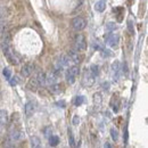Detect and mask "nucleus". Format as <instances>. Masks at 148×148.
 Masks as SVG:
<instances>
[{"label":"nucleus","mask_w":148,"mask_h":148,"mask_svg":"<svg viewBox=\"0 0 148 148\" xmlns=\"http://www.w3.org/2000/svg\"><path fill=\"white\" fill-rule=\"evenodd\" d=\"M2 50H3L5 56L7 57V59L9 60V63H12V64H14V65H17V64H18L19 58L15 55V53L10 49V47H9L8 42H5V41L2 42Z\"/></svg>","instance_id":"f257e3e1"},{"label":"nucleus","mask_w":148,"mask_h":148,"mask_svg":"<svg viewBox=\"0 0 148 148\" xmlns=\"http://www.w3.org/2000/svg\"><path fill=\"white\" fill-rule=\"evenodd\" d=\"M79 67L76 65H73V66H69L66 73H65V79H66V82L69 84H73L74 82L76 81V77L79 75Z\"/></svg>","instance_id":"f03ea898"},{"label":"nucleus","mask_w":148,"mask_h":148,"mask_svg":"<svg viewBox=\"0 0 148 148\" xmlns=\"http://www.w3.org/2000/svg\"><path fill=\"white\" fill-rule=\"evenodd\" d=\"M74 46L77 51H84L87 49V40L83 34H77L74 40Z\"/></svg>","instance_id":"7ed1b4c3"},{"label":"nucleus","mask_w":148,"mask_h":148,"mask_svg":"<svg viewBox=\"0 0 148 148\" xmlns=\"http://www.w3.org/2000/svg\"><path fill=\"white\" fill-rule=\"evenodd\" d=\"M72 26L75 31H82L87 26V21L81 16H76L72 19Z\"/></svg>","instance_id":"20e7f679"},{"label":"nucleus","mask_w":148,"mask_h":148,"mask_svg":"<svg viewBox=\"0 0 148 148\" xmlns=\"http://www.w3.org/2000/svg\"><path fill=\"white\" fill-rule=\"evenodd\" d=\"M82 83L84 87H91L93 83H95V76L90 73L89 69H86L83 71V76H82Z\"/></svg>","instance_id":"39448f33"},{"label":"nucleus","mask_w":148,"mask_h":148,"mask_svg":"<svg viewBox=\"0 0 148 148\" xmlns=\"http://www.w3.org/2000/svg\"><path fill=\"white\" fill-rule=\"evenodd\" d=\"M105 40H106V43L108 46H111V47L114 48V47H117L120 37L116 33H108L107 36H105Z\"/></svg>","instance_id":"423d86ee"},{"label":"nucleus","mask_w":148,"mask_h":148,"mask_svg":"<svg viewBox=\"0 0 148 148\" xmlns=\"http://www.w3.org/2000/svg\"><path fill=\"white\" fill-rule=\"evenodd\" d=\"M33 70H34V65L32 63H26V64L23 65V67L21 70V74H22V76L27 77V76H30L32 74Z\"/></svg>","instance_id":"0eeeda50"},{"label":"nucleus","mask_w":148,"mask_h":148,"mask_svg":"<svg viewBox=\"0 0 148 148\" xmlns=\"http://www.w3.org/2000/svg\"><path fill=\"white\" fill-rule=\"evenodd\" d=\"M103 104V97L100 92H96L93 95V107L96 111H99Z\"/></svg>","instance_id":"6e6552de"},{"label":"nucleus","mask_w":148,"mask_h":148,"mask_svg":"<svg viewBox=\"0 0 148 148\" xmlns=\"http://www.w3.org/2000/svg\"><path fill=\"white\" fill-rule=\"evenodd\" d=\"M67 55L70 57L71 62L74 63V64H79V63L81 62V59H82V57L79 55V53H77V51H74V50H70V51L67 53Z\"/></svg>","instance_id":"1a4fd4ad"},{"label":"nucleus","mask_w":148,"mask_h":148,"mask_svg":"<svg viewBox=\"0 0 148 148\" xmlns=\"http://www.w3.org/2000/svg\"><path fill=\"white\" fill-rule=\"evenodd\" d=\"M57 79H58V75L56 72H49L48 74H46V83H48L49 86L56 83Z\"/></svg>","instance_id":"9d476101"},{"label":"nucleus","mask_w":148,"mask_h":148,"mask_svg":"<svg viewBox=\"0 0 148 148\" xmlns=\"http://www.w3.org/2000/svg\"><path fill=\"white\" fill-rule=\"evenodd\" d=\"M34 111H36V107H34L33 101H27V103L25 104V114H26V116H27V117L32 116Z\"/></svg>","instance_id":"9b49d317"},{"label":"nucleus","mask_w":148,"mask_h":148,"mask_svg":"<svg viewBox=\"0 0 148 148\" xmlns=\"http://www.w3.org/2000/svg\"><path fill=\"white\" fill-rule=\"evenodd\" d=\"M39 82H38L37 77H32V79H30V81L27 82V88H29V90H31V91H37L38 88H39Z\"/></svg>","instance_id":"f8f14e48"},{"label":"nucleus","mask_w":148,"mask_h":148,"mask_svg":"<svg viewBox=\"0 0 148 148\" xmlns=\"http://www.w3.org/2000/svg\"><path fill=\"white\" fill-rule=\"evenodd\" d=\"M105 9H106V0H99L95 3V10L96 12L103 13Z\"/></svg>","instance_id":"ddd939ff"},{"label":"nucleus","mask_w":148,"mask_h":148,"mask_svg":"<svg viewBox=\"0 0 148 148\" xmlns=\"http://www.w3.org/2000/svg\"><path fill=\"white\" fill-rule=\"evenodd\" d=\"M7 122H8V114L6 111L1 110L0 111V129L2 127H5L7 124Z\"/></svg>","instance_id":"4468645a"},{"label":"nucleus","mask_w":148,"mask_h":148,"mask_svg":"<svg viewBox=\"0 0 148 148\" xmlns=\"http://www.w3.org/2000/svg\"><path fill=\"white\" fill-rule=\"evenodd\" d=\"M112 70H113L114 76H115L116 80H117V77H119V72H120V62H119V60H115V62L113 63V65H112Z\"/></svg>","instance_id":"2eb2a0df"},{"label":"nucleus","mask_w":148,"mask_h":148,"mask_svg":"<svg viewBox=\"0 0 148 148\" xmlns=\"http://www.w3.org/2000/svg\"><path fill=\"white\" fill-rule=\"evenodd\" d=\"M31 146L33 148H38L41 146V140L39 137H36V136L31 137Z\"/></svg>","instance_id":"dca6fc26"},{"label":"nucleus","mask_w":148,"mask_h":148,"mask_svg":"<svg viewBox=\"0 0 148 148\" xmlns=\"http://www.w3.org/2000/svg\"><path fill=\"white\" fill-rule=\"evenodd\" d=\"M37 80H38V82H39L40 86L46 84V74L43 73V72H39L37 75Z\"/></svg>","instance_id":"f3484780"},{"label":"nucleus","mask_w":148,"mask_h":148,"mask_svg":"<svg viewBox=\"0 0 148 148\" xmlns=\"http://www.w3.org/2000/svg\"><path fill=\"white\" fill-rule=\"evenodd\" d=\"M58 143H59V138L57 136H49V145L50 146L55 147L58 145Z\"/></svg>","instance_id":"a211bd4d"},{"label":"nucleus","mask_w":148,"mask_h":148,"mask_svg":"<svg viewBox=\"0 0 148 148\" xmlns=\"http://www.w3.org/2000/svg\"><path fill=\"white\" fill-rule=\"evenodd\" d=\"M89 71H90V73L92 74L95 77H97V76L99 75V67H98L97 65H95V64H92V65L89 67Z\"/></svg>","instance_id":"6ab92c4d"},{"label":"nucleus","mask_w":148,"mask_h":148,"mask_svg":"<svg viewBox=\"0 0 148 148\" xmlns=\"http://www.w3.org/2000/svg\"><path fill=\"white\" fill-rule=\"evenodd\" d=\"M83 103H84V97L83 96H76L73 101V104L75 106H81Z\"/></svg>","instance_id":"aec40b11"},{"label":"nucleus","mask_w":148,"mask_h":148,"mask_svg":"<svg viewBox=\"0 0 148 148\" xmlns=\"http://www.w3.org/2000/svg\"><path fill=\"white\" fill-rule=\"evenodd\" d=\"M69 144L71 147H74L75 146V139H74V134L72 132V130L69 129Z\"/></svg>","instance_id":"412c9836"},{"label":"nucleus","mask_w":148,"mask_h":148,"mask_svg":"<svg viewBox=\"0 0 148 148\" xmlns=\"http://www.w3.org/2000/svg\"><path fill=\"white\" fill-rule=\"evenodd\" d=\"M49 90H50V92L51 93H58L59 91H60V86H59V84H57V83L50 84Z\"/></svg>","instance_id":"4be33fe9"},{"label":"nucleus","mask_w":148,"mask_h":148,"mask_svg":"<svg viewBox=\"0 0 148 148\" xmlns=\"http://www.w3.org/2000/svg\"><path fill=\"white\" fill-rule=\"evenodd\" d=\"M111 137L114 141H117V139H119V131L115 128H112L111 129Z\"/></svg>","instance_id":"5701e85b"},{"label":"nucleus","mask_w":148,"mask_h":148,"mask_svg":"<svg viewBox=\"0 0 148 148\" xmlns=\"http://www.w3.org/2000/svg\"><path fill=\"white\" fill-rule=\"evenodd\" d=\"M2 74H3V76H5L7 80H9V79L12 77V70H10V69H8V67H6V69H3Z\"/></svg>","instance_id":"b1692460"},{"label":"nucleus","mask_w":148,"mask_h":148,"mask_svg":"<svg viewBox=\"0 0 148 148\" xmlns=\"http://www.w3.org/2000/svg\"><path fill=\"white\" fill-rule=\"evenodd\" d=\"M101 56L103 57H110L112 56V53L110 49H101Z\"/></svg>","instance_id":"393cba45"},{"label":"nucleus","mask_w":148,"mask_h":148,"mask_svg":"<svg viewBox=\"0 0 148 148\" xmlns=\"http://www.w3.org/2000/svg\"><path fill=\"white\" fill-rule=\"evenodd\" d=\"M51 131H53L51 127H47L46 129L43 130V132H45V136H46V137H49V136L51 134Z\"/></svg>","instance_id":"a878e982"},{"label":"nucleus","mask_w":148,"mask_h":148,"mask_svg":"<svg viewBox=\"0 0 148 148\" xmlns=\"http://www.w3.org/2000/svg\"><path fill=\"white\" fill-rule=\"evenodd\" d=\"M128 29H129L130 33H133V32H134V29H133V24H132V21H131V19H129V21H128Z\"/></svg>","instance_id":"bb28decb"},{"label":"nucleus","mask_w":148,"mask_h":148,"mask_svg":"<svg viewBox=\"0 0 148 148\" xmlns=\"http://www.w3.org/2000/svg\"><path fill=\"white\" fill-rule=\"evenodd\" d=\"M9 82H10V84H12V86H16V84L18 83V81H17V77H16V76L10 77V79H9Z\"/></svg>","instance_id":"cd10ccee"},{"label":"nucleus","mask_w":148,"mask_h":148,"mask_svg":"<svg viewBox=\"0 0 148 148\" xmlns=\"http://www.w3.org/2000/svg\"><path fill=\"white\" fill-rule=\"evenodd\" d=\"M80 123V117H79V115H74L73 117V124L74 125H77Z\"/></svg>","instance_id":"c85d7f7f"},{"label":"nucleus","mask_w":148,"mask_h":148,"mask_svg":"<svg viewBox=\"0 0 148 148\" xmlns=\"http://www.w3.org/2000/svg\"><path fill=\"white\" fill-rule=\"evenodd\" d=\"M56 105H57L58 107H62V108H64V107L66 106V103H65L64 100H62V101H57V103H56Z\"/></svg>","instance_id":"c756f323"},{"label":"nucleus","mask_w":148,"mask_h":148,"mask_svg":"<svg viewBox=\"0 0 148 148\" xmlns=\"http://www.w3.org/2000/svg\"><path fill=\"white\" fill-rule=\"evenodd\" d=\"M123 139H124V143L127 144L128 143V128L125 127V129H124V136H123Z\"/></svg>","instance_id":"7c9ffc66"},{"label":"nucleus","mask_w":148,"mask_h":148,"mask_svg":"<svg viewBox=\"0 0 148 148\" xmlns=\"http://www.w3.org/2000/svg\"><path fill=\"white\" fill-rule=\"evenodd\" d=\"M107 29H108V30H115V29H116V25L113 24V23H108V24H107Z\"/></svg>","instance_id":"2f4dec72"},{"label":"nucleus","mask_w":148,"mask_h":148,"mask_svg":"<svg viewBox=\"0 0 148 148\" xmlns=\"http://www.w3.org/2000/svg\"><path fill=\"white\" fill-rule=\"evenodd\" d=\"M108 87H110V83H108V82H106V83H104V84H103V88H104L105 90H108V89H110Z\"/></svg>","instance_id":"473e14b6"},{"label":"nucleus","mask_w":148,"mask_h":148,"mask_svg":"<svg viewBox=\"0 0 148 148\" xmlns=\"http://www.w3.org/2000/svg\"><path fill=\"white\" fill-rule=\"evenodd\" d=\"M104 146H105V147H112V146H111V145H110V144H105Z\"/></svg>","instance_id":"72a5a7b5"},{"label":"nucleus","mask_w":148,"mask_h":148,"mask_svg":"<svg viewBox=\"0 0 148 148\" xmlns=\"http://www.w3.org/2000/svg\"><path fill=\"white\" fill-rule=\"evenodd\" d=\"M0 21H1V15H0Z\"/></svg>","instance_id":"f704fd0d"}]
</instances>
